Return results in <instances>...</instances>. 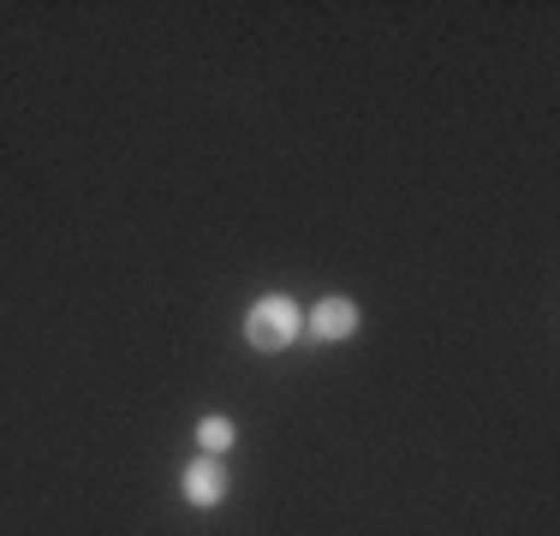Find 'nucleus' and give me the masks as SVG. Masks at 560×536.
<instances>
[{"instance_id":"nucleus-2","label":"nucleus","mask_w":560,"mask_h":536,"mask_svg":"<svg viewBox=\"0 0 560 536\" xmlns=\"http://www.w3.org/2000/svg\"><path fill=\"white\" fill-rule=\"evenodd\" d=\"M226 494V471H221V459L209 453V459H191L185 465V501L191 506H215Z\"/></svg>"},{"instance_id":"nucleus-4","label":"nucleus","mask_w":560,"mask_h":536,"mask_svg":"<svg viewBox=\"0 0 560 536\" xmlns=\"http://www.w3.org/2000/svg\"><path fill=\"white\" fill-rule=\"evenodd\" d=\"M197 441H203L209 453H226V447H233V423H226V418H203V423H197Z\"/></svg>"},{"instance_id":"nucleus-1","label":"nucleus","mask_w":560,"mask_h":536,"mask_svg":"<svg viewBox=\"0 0 560 536\" xmlns=\"http://www.w3.org/2000/svg\"><path fill=\"white\" fill-rule=\"evenodd\" d=\"M245 340L257 346V352H280V346L299 340V311H292V299H262L257 311L245 316Z\"/></svg>"},{"instance_id":"nucleus-3","label":"nucleus","mask_w":560,"mask_h":536,"mask_svg":"<svg viewBox=\"0 0 560 536\" xmlns=\"http://www.w3.org/2000/svg\"><path fill=\"white\" fill-rule=\"evenodd\" d=\"M311 328L323 334V340H346V334L358 328V304L352 299H323L311 311Z\"/></svg>"}]
</instances>
